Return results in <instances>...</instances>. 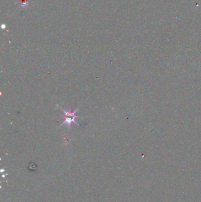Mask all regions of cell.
Returning <instances> with one entry per match:
<instances>
[{
    "label": "cell",
    "instance_id": "obj_1",
    "mask_svg": "<svg viewBox=\"0 0 201 202\" xmlns=\"http://www.w3.org/2000/svg\"><path fill=\"white\" fill-rule=\"evenodd\" d=\"M64 112V122L60 125V127L65 125V126L69 129L71 127V125L72 123H74L76 124L77 126H79L78 124L76 122V119L77 118H80V117L79 116H77L76 115V113L77 112V110H79V108H77L76 110H74V112H72L70 110H63V108H60Z\"/></svg>",
    "mask_w": 201,
    "mask_h": 202
}]
</instances>
